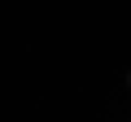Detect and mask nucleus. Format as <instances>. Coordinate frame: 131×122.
Masks as SVG:
<instances>
[]
</instances>
